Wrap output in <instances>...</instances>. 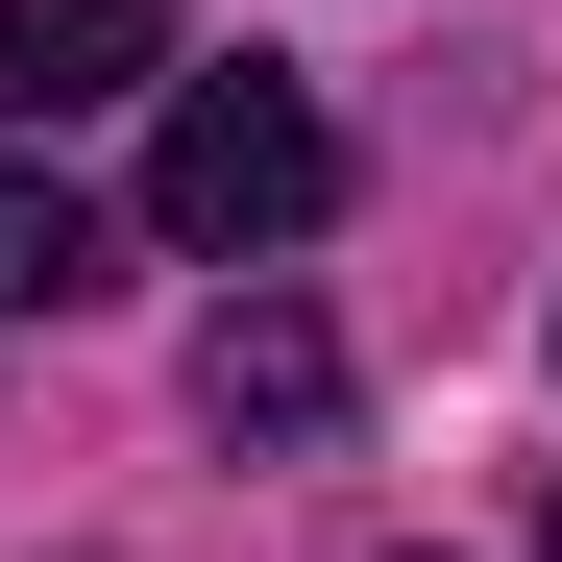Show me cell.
Instances as JSON below:
<instances>
[{
	"label": "cell",
	"mask_w": 562,
	"mask_h": 562,
	"mask_svg": "<svg viewBox=\"0 0 562 562\" xmlns=\"http://www.w3.org/2000/svg\"><path fill=\"white\" fill-rule=\"evenodd\" d=\"M318 196H342V123L294 99V74H171V123H147V221L171 245H221V269H269V245H318Z\"/></svg>",
	"instance_id": "1"
},
{
	"label": "cell",
	"mask_w": 562,
	"mask_h": 562,
	"mask_svg": "<svg viewBox=\"0 0 562 562\" xmlns=\"http://www.w3.org/2000/svg\"><path fill=\"white\" fill-rule=\"evenodd\" d=\"M538 562H562V514H538Z\"/></svg>",
	"instance_id": "5"
},
{
	"label": "cell",
	"mask_w": 562,
	"mask_h": 562,
	"mask_svg": "<svg viewBox=\"0 0 562 562\" xmlns=\"http://www.w3.org/2000/svg\"><path fill=\"white\" fill-rule=\"evenodd\" d=\"M74 294H99V196L0 171V318H74Z\"/></svg>",
	"instance_id": "4"
},
{
	"label": "cell",
	"mask_w": 562,
	"mask_h": 562,
	"mask_svg": "<svg viewBox=\"0 0 562 562\" xmlns=\"http://www.w3.org/2000/svg\"><path fill=\"white\" fill-rule=\"evenodd\" d=\"M171 25L147 0H0V123H74V99H147Z\"/></svg>",
	"instance_id": "3"
},
{
	"label": "cell",
	"mask_w": 562,
	"mask_h": 562,
	"mask_svg": "<svg viewBox=\"0 0 562 562\" xmlns=\"http://www.w3.org/2000/svg\"><path fill=\"white\" fill-rule=\"evenodd\" d=\"M196 416H221V440H342V342H318L294 294H221V342H196Z\"/></svg>",
	"instance_id": "2"
}]
</instances>
